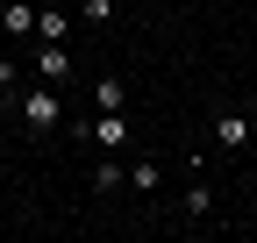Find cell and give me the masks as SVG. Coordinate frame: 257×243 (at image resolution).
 Returning a JSON list of instances; mask_svg holds the SVG:
<instances>
[{
    "instance_id": "obj_1",
    "label": "cell",
    "mask_w": 257,
    "mask_h": 243,
    "mask_svg": "<svg viewBox=\"0 0 257 243\" xmlns=\"http://www.w3.org/2000/svg\"><path fill=\"white\" fill-rule=\"evenodd\" d=\"M15 114H22V129H29V136H50L57 122H64V93L36 79V86H22V93H15Z\"/></svg>"
},
{
    "instance_id": "obj_2",
    "label": "cell",
    "mask_w": 257,
    "mask_h": 243,
    "mask_svg": "<svg viewBox=\"0 0 257 243\" xmlns=\"http://www.w3.org/2000/svg\"><path fill=\"white\" fill-rule=\"evenodd\" d=\"M186 222H207L214 215V186H207V158H200V150H193V158H186Z\"/></svg>"
},
{
    "instance_id": "obj_3",
    "label": "cell",
    "mask_w": 257,
    "mask_h": 243,
    "mask_svg": "<svg viewBox=\"0 0 257 243\" xmlns=\"http://www.w3.org/2000/svg\"><path fill=\"white\" fill-rule=\"evenodd\" d=\"M0 36H8V43L36 36V0H8V8H0Z\"/></svg>"
},
{
    "instance_id": "obj_4",
    "label": "cell",
    "mask_w": 257,
    "mask_h": 243,
    "mask_svg": "<svg viewBox=\"0 0 257 243\" xmlns=\"http://www.w3.org/2000/svg\"><path fill=\"white\" fill-rule=\"evenodd\" d=\"M72 22H79V8H50V0H43V8H36V43H64Z\"/></svg>"
},
{
    "instance_id": "obj_5",
    "label": "cell",
    "mask_w": 257,
    "mask_h": 243,
    "mask_svg": "<svg viewBox=\"0 0 257 243\" xmlns=\"http://www.w3.org/2000/svg\"><path fill=\"white\" fill-rule=\"evenodd\" d=\"M79 136H93L100 150H128V114H93Z\"/></svg>"
},
{
    "instance_id": "obj_6",
    "label": "cell",
    "mask_w": 257,
    "mask_h": 243,
    "mask_svg": "<svg viewBox=\"0 0 257 243\" xmlns=\"http://www.w3.org/2000/svg\"><path fill=\"white\" fill-rule=\"evenodd\" d=\"M36 79L43 86H64V79H72V50H64V43H36Z\"/></svg>"
},
{
    "instance_id": "obj_7",
    "label": "cell",
    "mask_w": 257,
    "mask_h": 243,
    "mask_svg": "<svg viewBox=\"0 0 257 243\" xmlns=\"http://www.w3.org/2000/svg\"><path fill=\"white\" fill-rule=\"evenodd\" d=\"M214 143H221V150H243V143H250V114H243V107H221V114H214Z\"/></svg>"
},
{
    "instance_id": "obj_8",
    "label": "cell",
    "mask_w": 257,
    "mask_h": 243,
    "mask_svg": "<svg viewBox=\"0 0 257 243\" xmlns=\"http://www.w3.org/2000/svg\"><path fill=\"white\" fill-rule=\"evenodd\" d=\"M93 107H100V114H121L128 107V79L121 72H100V79H93Z\"/></svg>"
},
{
    "instance_id": "obj_9",
    "label": "cell",
    "mask_w": 257,
    "mask_h": 243,
    "mask_svg": "<svg viewBox=\"0 0 257 243\" xmlns=\"http://www.w3.org/2000/svg\"><path fill=\"white\" fill-rule=\"evenodd\" d=\"M157 179H165V165H157V158H143V165H128V179H121V186L136 193V200H157Z\"/></svg>"
},
{
    "instance_id": "obj_10",
    "label": "cell",
    "mask_w": 257,
    "mask_h": 243,
    "mask_svg": "<svg viewBox=\"0 0 257 243\" xmlns=\"http://www.w3.org/2000/svg\"><path fill=\"white\" fill-rule=\"evenodd\" d=\"M121 179H128V165H121L114 150H107V158L93 165V193H100V200H114V193H121Z\"/></svg>"
},
{
    "instance_id": "obj_11",
    "label": "cell",
    "mask_w": 257,
    "mask_h": 243,
    "mask_svg": "<svg viewBox=\"0 0 257 243\" xmlns=\"http://www.w3.org/2000/svg\"><path fill=\"white\" fill-rule=\"evenodd\" d=\"M79 22H100V29H107V22H114V0H79Z\"/></svg>"
},
{
    "instance_id": "obj_12",
    "label": "cell",
    "mask_w": 257,
    "mask_h": 243,
    "mask_svg": "<svg viewBox=\"0 0 257 243\" xmlns=\"http://www.w3.org/2000/svg\"><path fill=\"white\" fill-rule=\"evenodd\" d=\"M22 93V72H15V57H0V100H15Z\"/></svg>"
}]
</instances>
